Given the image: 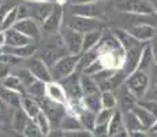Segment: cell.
Here are the masks:
<instances>
[{
    "label": "cell",
    "mask_w": 157,
    "mask_h": 137,
    "mask_svg": "<svg viewBox=\"0 0 157 137\" xmlns=\"http://www.w3.org/2000/svg\"><path fill=\"white\" fill-rule=\"evenodd\" d=\"M79 56L81 55H72L68 54L66 56H63L60 60H57L55 65L51 67V73L55 81L63 80V78L71 75L72 73L77 71L78 67V62H79Z\"/></svg>",
    "instance_id": "cell-1"
},
{
    "label": "cell",
    "mask_w": 157,
    "mask_h": 137,
    "mask_svg": "<svg viewBox=\"0 0 157 137\" xmlns=\"http://www.w3.org/2000/svg\"><path fill=\"white\" fill-rule=\"evenodd\" d=\"M64 47L68 54L72 55H81L82 54V44H83V34L77 30H74L70 26H66L60 29Z\"/></svg>",
    "instance_id": "cell-2"
},
{
    "label": "cell",
    "mask_w": 157,
    "mask_h": 137,
    "mask_svg": "<svg viewBox=\"0 0 157 137\" xmlns=\"http://www.w3.org/2000/svg\"><path fill=\"white\" fill-rule=\"evenodd\" d=\"M17 30H19L21 33H23L25 36H28L29 38H32L34 42L40 41L41 38V29L40 23L36 22L33 18H26V19H19L14 25Z\"/></svg>",
    "instance_id": "cell-3"
},
{
    "label": "cell",
    "mask_w": 157,
    "mask_h": 137,
    "mask_svg": "<svg viewBox=\"0 0 157 137\" xmlns=\"http://www.w3.org/2000/svg\"><path fill=\"white\" fill-rule=\"evenodd\" d=\"M28 67L37 80L44 81V82H47V84L51 82V81H53V77H52V73H51L49 66H48L43 59L32 58L28 63Z\"/></svg>",
    "instance_id": "cell-4"
},
{
    "label": "cell",
    "mask_w": 157,
    "mask_h": 137,
    "mask_svg": "<svg viewBox=\"0 0 157 137\" xmlns=\"http://www.w3.org/2000/svg\"><path fill=\"white\" fill-rule=\"evenodd\" d=\"M62 22H63V7L62 4H55V8L49 14V17L44 21L41 27L47 33H57L62 29Z\"/></svg>",
    "instance_id": "cell-5"
},
{
    "label": "cell",
    "mask_w": 157,
    "mask_h": 137,
    "mask_svg": "<svg viewBox=\"0 0 157 137\" xmlns=\"http://www.w3.org/2000/svg\"><path fill=\"white\" fill-rule=\"evenodd\" d=\"M47 97L51 102L60 106H66L68 102V95L66 92L64 87L55 80L47 84Z\"/></svg>",
    "instance_id": "cell-6"
},
{
    "label": "cell",
    "mask_w": 157,
    "mask_h": 137,
    "mask_svg": "<svg viewBox=\"0 0 157 137\" xmlns=\"http://www.w3.org/2000/svg\"><path fill=\"white\" fill-rule=\"evenodd\" d=\"M30 7V18L43 25L44 21L49 17L56 3H28Z\"/></svg>",
    "instance_id": "cell-7"
},
{
    "label": "cell",
    "mask_w": 157,
    "mask_h": 137,
    "mask_svg": "<svg viewBox=\"0 0 157 137\" xmlns=\"http://www.w3.org/2000/svg\"><path fill=\"white\" fill-rule=\"evenodd\" d=\"M97 25H98L97 21L93 19V18L79 17V15H72L67 22V26L72 27L74 30L82 33V34H85L87 32H92V30H96Z\"/></svg>",
    "instance_id": "cell-8"
},
{
    "label": "cell",
    "mask_w": 157,
    "mask_h": 137,
    "mask_svg": "<svg viewBox=\"0 0 157 137\" xmlns=\"http://www.w3.org/2000/svg\"><path fill=\"white\" fill-rule=\"evenodd\" d=\"M79 75L77 74V71L72 73L71 75L63 78L60 84L64 87L66 92L68 95V99H78V97H82V87H81V78H78Z\"/></svg>",
    "instance_id": "cell-9"
},
{
    "label": "cell",
    "mask_w": 157,
    "mask_h": 137,
    "mask_svg": "<svg viewBox=\"0 0 157 137\" xmlns=\"http://www.w3.org/2000/svg\"><path fill=\"white\" fill-rule=\"evenodd\" d=\"M6 34H7V45H6V47H23V45L34 42L32 38H29L28 36L21 33L19 30H17L15 27L7 29L6 30Z\"/></svg>",
    "instance_id": "cell-10"
},
{
    "label": "cell",
    "mask_w": 157,
    "mask_h": 137,
    "mask_svg": "<svg viewBox=\"0 0 157 137\" xmlns=\"http://www.w3.org/2000/svg\"><path fill=\"white\" fill-rule=\"evenodd\" d=\"M72 15H79V17L86 18H94L98 15V6L96 2L93 3H74L71 6Z\"/></svg>",
    "instance_id": "cell-11"
},
{
    "label": "cell",
    "mask_w": 157,
    "mask_h": 137,
    "mask_svg": "<svg viewBox=\"0 0 157 137\" xmlns=\"http://www.w3.org/2000/svg\"><path fill=\"white\" fill-rule=\"evenodd\" d=\"M64 51H67L64 47H60V45H57V44H53V47H49L44 51V55L41 59H43L51 69L57 60H60L63 56H66Z\"/></svg>",
    "instance_id": "cell-12"
},
{
    "label": "cell",
    "mask_w": 157,
    "mask_h": 137,
    "mask_svg": "<svg viewBox=\"0 0 157 137\" xmlns=\"http://www.w3.org/2000/svg\"><path fill=\"white\" fill-rule=\"evenodd\" d=\"M37 51V45L34 42L28 45H23V47H4L3 48V52L7 54H13L15 56L21 58V59H28V58H33V55Z\"/></svg>",
    "instance_id": "cell-13"
},
{
    "label": "cell",
    "mask_w": 157,
    "mask_h": 137,
    "mask_svg": "<svg viewBox=\"0 0 157 137\" xmlns=\"http://www.w3.org/2000/svg\"><path fill=\"white\" fill-rule=\"evenodd\" d=\"M22 110L26 112V115L30 117L32 119H34L38 114L41 112V107L37 103V100L34 97L30 96H22V104H21Z\"/></svg>",
    "instance_id": "cell-14"
},
{
    "label": "cell",
    "mask_w": 157,
    "mask_h": 137,
    "mask_svg": "<svg viewBox=\"0 0 157 137\" xmlns=\"http://www.w3.org/2000/svg\"><path fill=\"white\" fill-rule=\"evenodd\" d=\"M101 37V32L100 30H92V32H87L83 34V44H82V52H86L89 50H93L94 47L98 45Z\"/></svg>",
    "instance_id": "cell-15"
},
{
    "label": "cell",
    "mask_w": 157,
    "mask_h": 137,
    "mask_svg": "<svg viewBox=\"0 0 157 137\" xmlns=\"http://www.w3.org/2000/svg\"><path fill=\"white\" fill-rule=\"evenodd\" d=\"M2 87L7 88V89H11V91H15L18 93H23L25 92V85L22 84V81L19 80L17 74H10L8 77H6L4 80L2 81Z\"/></svg>",
    "instance_id": "cell-16"
},
{
    "label": "cell",
    "mask_w": 157,
    "mask_h": 137,
    "mask_svg": "<svg viewBox=\"0 0 157 137\" xmlns=\"http://www.w3.org/2000/svg\"><path fill=\"white\" fill-rule=\"evenodd\" d=\"M0 97L4 99L6 102L10 103V104H14V106L22 104V96H21V93L15 92V91H11V89H7V88H4V87L0 88Z\"/></svg>",
    "instance_id": "cell-17"
},
{
    "label": "cell",
    "mask_w": 157,
    "mask_h": 137,
    "mask_svg": "<svg viewBox=\"0 0 157 137\" xmlns=\"http://www.w3.org/2000/svg\"><path fill=\"white\" fill-rule=\"evenodd\" d=\"M18 6H14V7L10 8V11L6 15L4 21H3V25H2V30H7L14 27V25L18 22Z\"/></svg>",
    "instance_id": "cell-18"
},
{
    "label": "cell",
    "mask_w": 157,
    "mask_h": 137,
    "mask_svg": "<svg viewBox=\"0 0 157 137\" xmlns=\"http://www.w3.org/2000/svg\"><path fill=\"white\" fill-rule=\"evenodd\" d=\"M28 92L33 97H41V96H47V82L37 80L34 84H32L29 88H26Z\"/></svg>",
    "instance_id": "cell-19"
},
{
    "label": "cell",
    "mask_w": 157,
    "mask_h": 137,
    "mask_svg": "<svg viewBox=\"0 0 157 137\" xmlns=\"http://www.w3.org/2000/svg\"><path fill=\"white\" fill-rule=\"evenodd\" d=\"M15 74L19 77V80L22 81V84L25 85V88H29L32 84H34L36 81H37V78L33 75V73L29 70V67H23L21 70H18Z\"/></svg>",
    "instance_id": "cell-20"
},
{
    "label": "cell",
    "mask_w": 157,
    "mask_h": 137,
    "mask_svg": "<svg viewBox=\"0 0 157 137\" xmlns=\"http://www.w3.org/2000/svg\"><path fill=\"white\" fill-rule=\"evenodd\" d=\"M34 123L37 125L38 127H40V130L44 133V135H48V133H49L51 123H49V121H48L47 115H45L43 111H41L40 114H38L37 117L34 118Z\"/></svg>",
    "instance_id": "cell-21"
},
{
    "label": "cell",
    "mask_w": 157,
    "mask_h": 137,
    "mask_svg": "<svg viewBox=\"0 0 157 137\" xmlns=\"http://www.w3.org/2000/svg\"><path fill=\"white\" fill-rule=\"evenodd\" d=\"M0 62L7 63V65L13 66V65H19L22 62V59L18 56H15L13 54H7V52H2L0 54Z\"/></svg>",
    "instance_id": "cell-22"
},
{
    "label": "cell",
    "mask_w": 157,
    "mask_h": 137,
    "mask_svg": "<svg viewBox=\"0 0 157 137\" xmlns=\"http://www.w3.org/2000/svg\"><path fill=\"white\" fill-rule=\"evenodd\" d=\"M18 18L19 19H26L30 18V7L28 3H23V4L18 6ZM18 19V21H19Z\"/></svg>",
    "instance_id": "cell-23"
},
{
    "label": "cell",
    "mask_w": 157,
    "mask_h": 137,
    "mask_svg": "<svg viewBox=\"0 0 157 137\" xmlns=\"http://www.w3.org/2000/svg\"><path fill=\"white\" fill-rule=\"evenodd\" d=\"M10 74H11V71H10V65L0 62V78H2V81L4 80L6 77H8Z\"/></svg>",
    "instance_id": "cell-24"
},
{
    "label": "cell",
    "mask_w": 157,
    "mask_h": 137,
    "mask_svg": "<svg viewBox=\"0 0 157 137\" xmlns=\"http://www.w3.org/2000/svg\"><path fill=\"white\" fill-rule=\"evenodd\" d=\"M10 6H6V4H2L0 6V29H2V25H3V21H4L6 15H7V13L10 11Z\"/></svg>",
    "instance_id": "cell-25"
},
{
    "label": "cell",
    "mask_w": 157,
    "mask_h": 137,
    "mask_svg": "<svg viewBox=\"0 0 157 137\" xmlns=\"http://www.w3.org/2000/svg\"><path fill=\"white\" fill-rule=\"evenodd\" d=\"M25 3H56V4H63L66 0H23Z\"/></svg>",
    "instance_id": "cell-26"
},
{
    "label": "cell",
    "mask_w": 157,
    "mask_h": 137,
    "mask_svg": "<svg viewBox=\"0 0 157 137\" xmlns=\"http://www.w3.org/2000/svg\"><path fill=\"white\" fill-rule=\"evenodd\" d=\"M7 45V34H6V30H2L0 29V50Z\"/></svg>",
    "instance_id": "cell-27"
},
{
    "label": "cell",
    "mask_w": 157,
    "mask_h": 137,
    "mask_svg": "<svg viewBox=\"0 0 157 137\" xmlns=\"http://www.w3.org/2000/svg\"><path fill=\"white\" fill-rule=\"evenodd\" d=\"M112 102H113L112 96H111L109 93H104V95L101 96V103H102V106H105V107H107V106H109Z\"/></svg>",
    "instance_id": "cell-28"
},
{
    "label": "cell",
    "mask_w": 157,
    "mask_h": 137,
    "mask_svg": "<svg viewBox=\"0 0 157 137\" xmlns=\"http://www.w3.org/2000/svg\"><path fill=\"white\" fill-rule=\"evenodd\" d=\"M67 137H86V133H83V132H75V133H72V135H68Z\"/></svg>",
    "instance_id": "cell-29"
},
{
    "label": "cell",
    "mask_w": 157,
    "mask_h": 137,
    "mask_svg": "<svg viewBox=\"0 0 157 137\" xmlns=\"http://www.w3.org/2000/svg\"><path fill=\"white\" fill-rule=\"evenodd\" d=\"M97 0H74V3H93Z\"/></svg>",
    "instance_id": "cell-30"
},
{
    "label": "cell",
    "mask_w": 157,
    "mask_h": 137,
    "mask_svg": "<svg viewBox=\"0 0 157 137\" xmlns=\"http://www.w3.org/2000/svg\"><path fill=\"white\" fill-rule=\"evenodd\" d=\"M0 84H2V78H0Z\"/></svg>",
    "instance_id": "cell-31"
}]
</instances>
